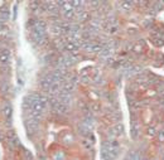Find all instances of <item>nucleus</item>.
I'll use <instances>...</instances> for the list:
<instances>
[{
	"label": "nucleus",
	"instance_id": "14",
	"mask_svg": "<svg viewBox=\"0 0 164 160\" xmlns=\"http://www.w3.org/2000/svg\"><path fill=\"white\" fill-rule=\"evenodd\" d=\"M114 130H115L116 135L119 136V135H121V134L124 133V126H123L121 124H117V125H115V126H114Z\"/></svg>",
	"mask_w": 164,
	"mask_h": 160
},
{
	"label": "nucleus",
	"instance_id": "17",
	"mask_svg": "<svg viewBox=\"0 0 164 160\" xmlns=\"http://www.w3.org/2000/svg\"><path fill=\"white\" fill-rule=\"evenodd\" d=\"M155 134H157V129H155V127H149V129H148V135L154 136Z\"/></svg>",
	"mask_w": 164,
	"mask_h": 160
},
{
	"label": "nucleus",
	"instance_id": "4",
	"mask_svg": "<svg viewBox=\"0 0 164 160\" xmlns=\"http://www.w3.org/2000/svg\"><path fill=\"white\" fill-rule=\"evenodd\" d=\"M6 141H8V146L12 150H14L15 148H18V146L20 145L19 140H18L16 136H8V137H6Z\"/></svg>",
	"mask_w": 164,
	"mask_h": 160
},
{
	"label": "nucleus",
	"instance_id": "1",
	"mask_svg": "<svg viewBox=\"0 0 164 160\" xmlns=\"http://www.w3.org/2000/svg\"><path fill=\"white\" fill-rule=\"evenodd\" d=\"M52 111L54 112V114H57V115L62 116V115H66V114H68V112H70V106L63 105V103L58 102L56 106L52 107Z\"/></svg>",
	"mask_w": 164,
	"mask_h": 160
},
{
	"label": "nucleus",
	"instance_id": "9",
	"mask_svg": "<svg viewBox=\"0 0 164 160\" xmlns=\"http://www.w3.org/2000/svg\"><path fill=\"white\" fill-rule=\"evenodd\" d=\"M90 131H91V127H88L87 125H85L84 122H82L81 125H78V133L82 135V136H87L90 134Z\"/></svg>",
	"mask_w": 164,
	"mask_h": 160
},
{
	"label": "nucleus",
	"instance_id": "3",
	"mask_svg": "<svg viewBox=\"0 0 164 160\" xmlns=\"http://www.w3.org/2000/svg\"><path fill=\"white\" fill-rule=\"evenodd\" d=\"M57 98H58V101L61 102V103H63V105H67V106H70V102L72 101V95H70V93H66V92H59V95L57 96Z\"/></svg>",
	"mask_w": 164,
	"mask_h": 160
},
{
	"label": "nucleus",
	"instance_id": "19",
	"mask_svg": "<svg viewBox=\"0 0 164 160\" xmlns=\"http://www.w3.org/2000/svg\"><path fill=\"white\" fill-rule=\"evenodd\" d=\"M5 29H6L5 24H2V23H0V30H5Z\"/></svg>",
	"mask_w": 164,
	"mask_h": 160
},
{
	"label": "nucleus",
	"instance_id": "18",
	"mask_svg": "<svg viewBox=\"0 0 164 160\" xmlns=\"http://www.w3.org/2000/svg\"><path fill=\"white\" fill-rule=\"evenodd\" d=\"M158 137H159V141H164V130L159 131V133H158Z\"/></svg>",
	"mask_w": 164,
	"mask_h": 160
},
{
	"label": "nucleus",
	"instance_id": "5",
	"mask_svg": "<svg viewBox=\"0 0 164 160\" xmlns=\"http://www.w3.org/2000/svg\"><path fill=\"white\" fill-rule=\"evenodd\" d=\"M10 52H9L8 49H5V48H3L2 51H0V62L2 63H4V64H6L9 61H10Z\"/></svg>",
	"mask_w": 164,
	"mask_h": 160
},
{
	"label": "nucleus",
	"instance_id": "8",
	"mask_svg": "<svg viewBox=\"0 0 164 160\" xmlns=\"http://www.w3.org/2000/svg\"><path fill=\"white\" fill-rule=\"evenodd\" d=\"M49 33L53 34V35H56V37L62 35L61 25H58V24H51V27H49Z\"/></svg>",
	"mask_w": 164,
	"mask_h": 160
},
{
	"label": "nucleus",
	"instance_id": "15",
	"mask_svg": "<svg viewBox=\"0 0 164 160\" xmlns=\"http://www.w3.org/2000/svg\"><path fill=\"white\" fill-rule=\"evenodd\" d=\"M152 42H153V44L155 47H160V45L164 44V39L163 38H154V39H152Z\"/></svg>",
	"mask_w": 164,
	"mask_h": 160
},
{
	"label": "nucleus",
	"instance_id": "2",
	"mask_svg": "<svg viewBox=\"0 0 164 160\" xmlns=\"http://www.w3.org/2000/svg\"><path fill=\"white\" fill-rule=\"evenodd\" d=\"M2 114H3L5 120H8V121L10 120L12 114H13V107H12V105L9 102H5L4 105L2 106Z\"/></svg>",
	"mask_w": 164,
	"mask_h": 160
},
{
	"label": "nucleus",
	"instance_id": "6",
	"mask_svg": "<svg viewBox=\"0 0 164 160\" xmlns=\"http://www.w3.org/2000/svg\"><path fill=\"white\" fill-rule=\"evenodd\" d=\"M9 16H10V13L9 10L4 6V8H0V23L4 24L9 20Z\"/></svg>",
	"mask_w": 164,
	"mask_h": 160
},
{
	"label": "nucleus",
	"instance_id": "16",
	"mask_svg": "<svg viewBox=\"0 0 164 160\" xmlns=\"http://www.w3.org/2000/svg\"><path fill=\"white\" fill-rule=\"evenodd\" d=\"M53 158H54V160H63V158H65V155L62 154V151H57L56 154L53 155Z\"/></svg>",
	"mask_w": 164,
	"mask_h": 160
},
{
	"label": "nucleus",
	"instance_id": "7",
	"mask_svg": "<svg viewBox=\"0 0 164 160\" xmlns=\"http://www.w3.org/2000/svg\"><path fill=\"white\" fill-rule=\"evenodd\" d=\"M76 18H77V23H85V22H88L90 19H91V15H90V13L88 12H82V13H80V14H76Z\"/></svg>",
	"mask_w": 164,
	"mask_h": 160
},
{
	"label": "nucleus",
	"instance_id": "12",
	"mask_svg": "<svg viewBox=\"0 0 164 160\" xmlns=\"http://www.w3.org/2000/svg\"><path fill=\"white\" fill-rule=\"evenodd\" d=\"M62 143H63V144H67V145L71 144V143H73V135L68 134V135H66V136H63Z\"/></svg>",
	"mask_w": 164,
	"mask_h": 160
},
{
	"label": "nucleus",
	"instance_id": "10",
	"mask_svg": "<svg viewBox=\"0 0 164 160\" xmlns=\"http://www.w3.org/2000/svg\"><path fill=\"white\" fill-rule=\"evenodd\" d=\"M121 5V10L123 12H131L133 10V6H134V3L131 2H123V3H119Z\"/></svg>",
	"mask_w": 164,
	"mask_h": 160
},
{
	"label": "nucleus",
	"instance_id": "13",
	"mask_svg": "<svg viewBox=\"0 0 164 160\" xmlns=\"http://www.w3.org/2000/svg\"><path fill=\"white\" fill-rule=\"evenodd\" d=\"M129 160H141V155L138 151H131L129 154Z\"/></svg>",
	"mask_w": 164,
	"mask_h": 160
},
{
	"label": "nucleus",
	"instance_id": "11",
	"mask_svg": "<svg viewBox=\"0 0 164 160\" xmlns=\"http://www.w3.org/2000/svg\"><path fill=\"white\" fill-rule=\"evenodd\" d=\"M20 150H22V159L23 160H34V158H33V155L29 150H27L24 148H22Z\"/></svg>",
	"mask_w": 164,
	"mask_h": 160
}]
</instances>
